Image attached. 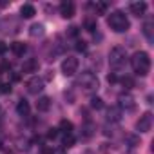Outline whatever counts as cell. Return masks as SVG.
Masks as SVG:
<instances>
[{
	"mask_svg": "<svg viewBox=\"0 0 154 154\" xmlns=\"http://www.w3.org/2000/svg\"><path fill=\"white\" fill-rule=\"evenodd\" d=\"M11 51L15 56H24V53L27 51V45L24 42H13L11 44Z\"/></svg>",
	"mask_w": 154,
	"mask_h": 154,
	"instance_id": "cell-17",
	"label": "cell"
},
{
	"mask_svg": "<svg viewBox=\"0 0 154 154\" xmlns=\"http://www.w3.org/2000/svg\"><path fill=\"white\" fill-rule=\"evenodd\" d=\"M94 134H96V125H94L91 120H85V123H84L82 129H80V138H82V140H91Z\"/></svg>",
	"mask_w": 154,
	"mask_h": 154,
	"instance_id": "cell-9",
	"label": "cell"
},
{
	"mask_svg": "<svg viewBox=\"0 0 154 154\" xmlns=\"http://www.w3.org/2000/svg\"><path fill=\"white\" fill-rule=\"evenodd\" d=\"M36 109H38L40 112H47V111L51 109V98H49V96H40L38 102H36Z\"/></svg>",
	"mask_w": 154,
	"mask_h": 154,
	"instance_id": "cell-14",
	"label": "cell"
},
{
	"mask_svg": "<svg viewBox=\"0 0 154 154\" xmlns=\"http://www.w3.org/2000/svg\"><path fill=\"white\" fill-rule=\"evenodd\" d=\"M118 107H120L122 111H125V112H132V111L136 109V100H134V96L129 94V93L120 94V96H118Z\"/></svg>",
	"mask_w": 154,
	"mask_h": 154,
	"instance_id": "cell-5",
	"label": "cell"
},
{
	"mask_svg": "<svg viewBox=\"0 0 154 154\" xmlns=\"http://www.w3.org/2000/svg\"><path fill=\"white\" fill-rule=\"evenodd\" d=\"M127 51H125V47H122V45H116V47H112L111 51H109V63H111V67H114V69H122L125 63H127Z\"/></svg>",
	"mask_w": 154,
	"mask_h": 154,
	"instance_id": "cell-4",
	"label": "cell"
},
{
	"mask_svg": "<svg viewBox=\"0 0 154 154\" xmlns=\"http://www.w3.org/2000/svg\"><path fill=\"white\" fill-rule=\"evenodd\" d=\"M85 27H87V31H89V33H94V31L98 29L94 20H87V22H85Z\"/></svg>",
	"mask_w": 154,
	"mask_h": 154,
	"instance_id": "cell-27",
	"label": "cell"
},
{
	"mask_svg": "<svg viewBox=\"0 0 154 154\" xmlns=\"http://www.w3.org/2000/svg\"><path fill=\"white\" fill-rule=\"evenodd\" d=\"M98 78H96V74L91 72V71H84L78 74V78H76V87H80L85 94H93L96 93L98 89Z\"/></svg>",
	"mask_w": 154,
	"mask_h": 154,
	"instance_id": "cell-2",
	"label": "cell"
},
{
	"mask_svg": "<svg viewBox=\"0 0 154 154\" xmlns=\"http://www.w3.org/2000/svg\"><path fill=\"white\" fill-rule=\"evenodd\" d=\"M107 24H109V27H111L114 33H125V31H129V27H131V22H129L127 15H125L123 11H112V13L107 17Z\"/></svg>",
	"mask_w": 154,
	"mask_h": 154,
	"instance_id": "cell-3",
	"label": "cell"
},
{
	"mask_svg": "<svg viewBox=\"0 0 154 154\" xmlns=\"http://www.w3.org/2000/svg\"><path fill=\"white\" fill-rule=\"evenodd\" d=\"M122 116H123V111H122L118 105L107 109V122H111V123H118V122H122Z\"/></svg>",
	"mask_w": 154,
	"mask_h": 154,
	"instance_id": "cell-11",
	"label": "cell"
},
{
	"mask_svg": "<svg viewBox=\"0 0 154 154\" xmlns=\"http://www.w3.org/2000/svg\"><path fill=\"white\" fill-rule=\"evenodd\" d=\"M74 47H76V51H82V53H84V51L87 49V42H84V40H76V45H74Z\"/></svg>",
	"mask_w": 154,
	"mask_h": 154,
	"instance_id": "cell-26",
	"label": "cell"
},
{
	"mask_svg": "<svg viewBox=\"0 0 154 154\" xmlns=\"http://www.w3.org/2000/svg\"><path fill=\"white\" fill-rule=\"evenodd\" d=\"M63 149H71L74 145V136L72 134H63V141H62Z\"/></svg>",
	"mask_w": 154,
	"mask_h": 154,
	"instance_id": "cell-22",
	"label": "cell"
},
{
	"mask_svg": "<svg viewBox=\"0 0 154 154\" xmlns=\"http://www.w3.org/2000/svg\"><path fill=\"white\" fill-rule=\"evenodd\" d=\"M0 93H11V85L9 84H0Z\"/></svg>",
	"mask_w": 154,
	"mask_h": 154,
	"instance_id": "cell-30",
	"label": "cell"
},
{
	"mask_svg": "<svg viewBox=\"0 0 154 154\" xmlns=\"http://www.w3.org/2000/svg\"><path fill=\"white\" fill-rule=\"evenodd\" d=\"M107 82H109V84H116V82H118V76H116V72H111V74L107 76Z\"/></svg>",
	"mask_w": 154,
	"mask_h": 154,
	"instance_id": "cell-31",
	"label": "cell"
},
{
	"mask_svg": "<svg viewBox=\"0 0 154 154\" xmlns=\"http://www.w3.org/2000/svg\"><path fill=\"white\" fill-rule=\"evenodd\" d=\"M152 127V112H143L140 120L136 122V131L138 132H149Z\"/></svg>",
	"mask_w": 154,
	"mask_h": 154,
	"instance_id": "cell-7",
	"label": "cell"
},
{
	"mask_svg": "<svg viewBox=\"0 0 154 154\" xmlns=\"http://www.w3.org/2000/svg\"><path fill=\"white\" fill-rule=\"evenodd\" d=\"M56 129H58V132H62V134H72L74 125H72V122H69V120H62Z\"/></svg>",
	"mask_w": 154,
	"mask_h": 154,
	"instance_id": "cell-18",
	"label": "cell"
},
{
	"mask_svg": "<svg viewBox=\"0 0 154 154\" xmlns=\"http://www.w3.org/2000/svg\"><path fill=\"white\" fill-rule=\"evenodd\" d=\"M26 87H27V93H29V94H38V93L44 91V80L38 78V76H33V78L27 80Z\"/></svg>",
	"mask_w": 154,
	"mask_h": 154,
	"instance_id": "cell-8",
	"label": "cell"
},
{
	"mask_svg": "<svg viewBox=\"0 0 154 154\" xmlns=\"http://www.w3.org/2000/svg\"><path fill=\"white\" fill-rule=\"evenodd\" d=\"M60 67H62V72L65 76H72V74H76V71H78V58L67 56V58H63Z\"/></svg>",
	"mask_w": 154,
	"mask_h": 154,
	"instance_id": "cell-6",
	"label": "cell"
},
{
	"mask_svg": "<svg viewBox=\"0 0 154 154\" xmlns=\"http://www.w3.org/2000/svg\"><path fill=\"white\" fill-rule=\"evenodd\" d=\"M58 134H60V132H58V129H56V127H51V129L47 131V138H49V140H54Z\"/></svg>",
	"mask_w": 154,
	"mask_h": 154,
	"instance_id": "cell-28",
	"label": "cell"
},
{
	"mask_svg": "<svg viewBox=\"0 0 154 154\" xmlns=\"http://www.w3.org/2000/svg\"><path fill=\"white\" fill-rule=\"evenodd\" d=\"M67 35H69V36H76V35H78V27L71 26V27H69V31H67Z\"/></svg>",
	"mask_w": 154,
	"mask_h": 154,
	"instance_id": "cell-32",
	"label": "cell"
},
{
	"mask_svg": "<svg viewBox=\"0 0 154 154\" xmlns=\"http://www.w3.org/2000/svg\"><path fill=\"white\" fill-rule=\"evenodd\" d=\"M107 8H109L107 2H96V4H94V11H96V15H105V13H107Z\"/></svg>",
	"mask_w": 154,
	"mask_h": 154,
	"instance_id": "cell-21",
	"label": "cell"
},
{
	"mask_svg": "<svg viewBox=\"0 0 154 154\" xmlns=\"http://www.w3.org/2000/svg\"><path fill=\"white\" fill-rule=\"evenodd\" d=\"M35 15H36L35 6H31V4H24V6L20 8V17H22V18H33Z\"/></svg>",
	"mask_w": 154,
	"mask_h": 154,
	"instance_id": "cell-15",
	"label": "cell"
},
{
	"mask_svg": "<svg viewBox=\"0 0 154 154\" xmlns=\"http://www.w3.org/2000/svg\"><path fill=\"white\" fill-rule=\"evenodd\" d=\"M143 35H145V38L149 40V42H154V24L149 20V22H145L143 24Z\"/></svg>",
	"mask_w": 154,
	"mask_h": 154,
	"instance_id": "cell-16",
	"label": "cell"
},
{
	"mask_svg": "<svg viewBox=\"0 0 154 154\" xmlns=\"http://www.w3.org/2000/svg\"><path fill=\"white\" fill-rule=\"evenodd\" d=\"M129 9H131V13H132L134 17H143L145 11H147V4L143 2V0H140V2H132V4L129 6Z\"/></svg>",
	"mask_w": 154,
	"mask_h": 154,
	"instance_id": "cell-12",
	"label": "cell"
},
{
	"mask_svg": "<svg viewBox=\"0 0 154 154\" xmlns=\"http://www.w3.org/2000/svg\"><path fill=\"white\" fill-rule=\"evenodd\" d=\"M122 85L131 89V87H134V80L131 78V76H123V78H122Z\"/></svg>",
	"mask_w": 154,
	"mask_h": 154,
	"instance_id": "cell-25",
	"label": "cell"
},
{
	"mask_svg": "<svg viewBox=\"0 0 154 154\" xmlns=\"http://www.w3.org/2000/svg\"><path fill=\"white\" fill-rule=\"evenodd\" d=\"M91 107L96 109V111H98V109H103V100H102L100 96H93V98H91Z\"/></svg>",
	"mask_w": 154,
	"mask_h": 154,
	"instance_id": "cell-23",
	"label": "cell"
},
{
	"mask_svg": "<svg viewBox=\"0 0 154 154\" xmlns=\"http://www.w3.org/2000/svg\"><path fill=\"white\" fill-rule=\"evenodd\" d=\"M125 140H127V143H129L131 147H136V145H140V138H138V136H134V134H129V136H125Z\"/></svg>",
	"mask_w": 154,
	"mask_h": 154,
	"instance_id": "cell-24",
	"label": "cell"
},
{
	"mask_svg": "<svg viewBox=\"0 0 154 154\" xmlns=\"http://www.w3.org/2000/svg\"><path fill=\"white\" fill-rule=\"evenodd\" d=\"M131 65H132V71L140 76H147L149 71H150V56L149 53L145 51H136L132 56H131Z\"/></svg>",
	"mask_w": 154,
	"mask_h": 154,
	"instance_id": "cell-1",
	"label": "cell"
},
{
	"mask_svg": "<svg viewBox=\"0 0 154 154\" xmlns=\"http://www.w3.org/2000/svg\"><path fill=\"white\" fill-rule=\"evenodd\" d=\"M36 69H38V60L35 58H27L22 65V72H36Z\"/></svg>",
	"mask_w": 154,
	"mask_h": 154,
	"instance_id": "cell-13",
	"label": "cell"
},
{
	"mask_svg": "<svg viewBox=\"0 0 154 154\" xmlns=\"http://www.w3.org/2000/svg\"><path fill=\"white\" fill-rule=\"evenodd\" d=\"M44 33H45L44 24H33V26L29 27V35H31V36H35V38H36V36H42Z\"/></svg>",
	"mask_w": 154,
	"mask_h": 154,
	"instance_id": "cell-20",
	"label": "cell"
},
{
	"mask_svg": "<svg viewBox=\"0 0 154 154\" xmlns=\"http://www.w3.org/2000/svg\"><path fill=\"white\" fill-rule=\"evenodd\" d=\"M29 111H31V107H29V102H26V100H20V102L17 103V112H18L20 116H29Z\"/></svg>",
	"mask_w": 154,
	"mask_h": 154,
	"instance_id": "cell-19",
	"label": "cell"
},
{
	"mask_svg": "<svg viewBox=\"0 0 154 154\" xmlns=\"http://www.w3.org/2000/svg\"><path fill=\"white\" fill-rule=\"evenodd\" d=\"M74 11H76V8H74V4L71 2V0H63V2L60 4V15L63 18H72Z\"/></svg>",
	"mask_w": 154,
	"mask_h": 154,
	"instance_id": "cell-10",
	"label": "cell"
},
{
	"mask_svg": "<svg viewBox=\"0 0 154 154\" xmlns=\"http://www.w3.org/2000/svg\"><path fill=\"white\" fill-rule=\"evenodd\" d=\"M6 51V45H4V42H0V53H4Z\"/></svg>",
	"mask_w": 154,
	"mask_h": 154,
	"instance_id": "cell-33",
	"label": "cell"
},
{
	"mask_svg": "<svg viewBox=\"0 0 154 154\" xmlns=\"http://www.w3.org/2000/svg\"><path fill=\"white\" fill-rule=\"evenodd\" d=\"M42 154H54V149L51 145H42Z\"/></svg>",
	"mask_w": 154,
	"mask_h": 154,
	"instance_id": "cell-29",
	"label": "cell"
}]
</instances>
